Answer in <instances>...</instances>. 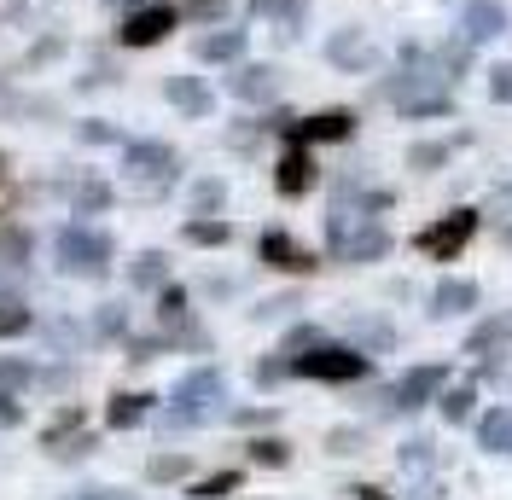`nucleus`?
I'll return each mask as SVG.
<instances>
[{"label":"nucleus","instance_id":"42","mask_svg":"<svg viewBox=\"0 0 512 500\" xmlns=\"http://www.w3.org/2000/svg\"><path fill=\"white\" fill-rule=\"evenodd\" d=\"M128 6H140V0H128Z\"/></svg>","mask_w":512,"mask_h":500},{"label":"nucleus","instance_id":"33","mask_svg":"<svg viewBox=\"0 0 512 500\" xmlns=\"http://www.w3.org/2000/svg\"><path fill=\"white\" fill-rule=\"evenodd\" d=\"M251 460L256 466H286V442H268V437L251 442Z\"/></svg>","mask_w":512,"mask_h":500},{"label":"nucleus","instance_id":"8","mask_svg":"<svg viewBox=\"0 0 512 500\" xmlns=\"http://www.w3.org/2000/svg\"><path fill=\"white\" fill-rule=\"evenodd\" d=\"M274 187L286 192V198H303V192L315 187V157H309V146H303V140H291V146H286L280 169H274Z\"/></svg>","mask_w":512,"mask_h":500},{"label":"nucleus","instance_id":"1","mask_svg":"<svg viewBox=\"0 0 512 500\" xmlns=\"http://www.w3.org/2000/svg\"><path fill=\"white\" fill-rule=\"evenodd\" d=\"M53 256H59V274H70V280H105L117 245H111V233H105V227L70 221V227L59 233V245H53Z\"/></svg>","mask_w":512,"mask_h":500},{"label":"nucleus","instance_id":"19","mask_svg":"<svg viewBox=\"0 0 512 500\" xmlns=\"http://www.w3.org/2000/svg\"><path fill=\"white\" fill-rule=\"evenodd\" d=\"M24 332H35V309L24 297H6V303H0V344H12V338H24Z\"/></svg>","mask_w":512,"mask_h":500},{"label":"nucleus","instance_id":"23","mask_svg":"<svg viewBox=\"0 0 512 500\" xmlns=\"http://www.w3.org/2000/svg\"><path fill=\"white\" fill-rule=\"evenodd\" d=\"M94 338H105V344H111V338H128V309L123 303H99L94 309Z\"/></svg>","mask_w":512,"mask_h":500},{"label":"nucleus","instance_id":"4","mask_svg":"<svg viewBox=\"0 0 512 500\" xmlns=\"http://www.w3.org/2000/svg\"><path fill=\"white\" fill-rule=\"evenodd\" d=\"M175 24H181V12H175L169 0H140V6H128L117 41H123V47H158Z\"/></svg>","mask_w":512,"mask_h":500},{"label":"nucleus","instance_id":"10","mask_svg":"<svg viewBox=\"0 0 512 500\" xmlns=\"http://www.w3.org/2000/svg\"><path fill=\"white\" fill-rule=\"evenodd\" d=\"M227 88H233V99L268 105V99L280 94V70H274V64H245V70H233V76H227Z\"/></svg>","mask_w":512,"mask_h":500},{"label":"nucleus","instance_id":"15","mask_svg":"<svg viewBox=\"0 0 512 500\" xmlns=\"http://www.w3.org/2000/svg\"><path fill=\"white\" fill-rule=\"evenodd\" d=\"M251 18H274L280 35H297L309 18V0H251Z\"/></svg>","mask_w":512,"mask_h":500},{"label":"nucleus","instance_id":"13","mask_svg":"<svg viewBox=\"0 0 512 500\" xmlns=\"http://www.w3.org/2000/svg\"><path fill=\"white\" fill-rule=\"evenodd\" d=\"M507 30V6L501 0H472L466 6V41H489Z\"/></svg>","mask_w":512,"mask_h":500},{"label":"nucleus","instance_id":"14","mask_svg":"<svg viewBox=\"0 0 512 500\" xmlns=\"http://www.w3.org/2000/svg\"><path fill=\"white\" fill-rule=\"evenodd\" d=\"M35 256V233L18 221H0V268H30Z\"/></svg>","mask_w":512,"mask_h":500},{"label":"nucleus","instance_id":"28","mask_svg":"<svg viewBox=\"0 0 512 500\" xmlns=\"http://www.w3.org/2000/svg\"><path fill=\"white\" fill-rule=\"evenodd\" d=\"M70 431H82V407H59V413H53V425L41 431V442H47V448H59Z\"/></svg>","mask_w":512,"mask_h":500},{"label":"nucleus","instance_id":"9","mask_svg":"<svg viewBox=\"0 0 512 500\" xmlns=\"http://www.w3.org/2000/svg\"><path fill=\"white\" fill-rule=\"evenodd\" d=\"M286 134H291V140H303V146H315V140H350V134H355V117H350V111H315V117L291 123Z\"/></svg>","mask_w":512,"mask_h":500},{"label":"nucleus","instance_id":"2","mask_svg":"<svg viewBox=\"0 0 512 500\" xmlns=\"http://www.w3.org/2000/svg\"><path fill=\"white\" fill-rule=\"evenodd\" d=\"M384 250H390V233L373 216H355V210H338L332 216V256L338 262H373Z\"/></svg>","mask_w":512,"mask_h":500},{"label":"nucleus","instance_id":"24","mask_svg":"<svg viewBox=\"0 0 512 500\" xmlns=\"http://www.w3.org/2000/svg\"><path fill=\"white\" fill-rule=\"evenodd\" d=\"M472 303H478V291H472V285H460V280L437 285V297H431V309H437V314H460V309H472Z\"/></svg>","mask_w":512,"mask_h":500},{"label":"nucleus","instance_id":"39","mask_svg":"<svg viewBox=\"0 0 512 500\" xmlns=\"http://www.w3.org/2000/svg\"><path fill=\"white\" fill-rule=\"evenodd\" d=\"M192 12H198V18H216L222 6H216V0H192Z\"/></svg>","mask_w":512,"mask_h":500},{"label":"nucleus","instance_id":"37","mask_svg":"<svg viewBox=\"0 0 512 500\" xmlns=\"http://www.w3.org/2000/svg\"><path fill=\"white\" fill-rule=\"evenodd\" d=\"M495 99H512V64H501V70H495Z\"/></svg>","mask_w":512,"mask_h":500},{"label":"nucleus","instance_id":"35","mask_svg":"<svg viewBox=\"0 0 512 500\" xmlns=\"http://www.w3.org/2000/svg\"><path fill=\"white\" fill-rule=\"evenodd\" d=\"M18 419H24L18 396H6V390H0V431H6V425H18Z\"/></svg>","mask_w":512,"mask_h":500},{"label":"nucleus","instance_id":"25","mask_svg":"<svg viewBox=\"0 0 512 500\" xmlns=\"http://www.w3.org/2000/svg\"><path fill=\"white\" fill-rule=\"evenodd\" d=\"M158 320L169 326V332H181V326H187V291H181V285H163V297H158Z\"/></svg>","mask_w":512,"mask_h":500},{"label":"nucleus","instance_id":"41","mask_svg":"<svg viewBox=\"0 0 512 500\" xmlns=\"http://www.w3.org/2000/svg\"><path fill=\"white\" fill-rule=\"evenodd\" d=\"M361 500H379V495H373V489H361Z\"/></svg>","mask_w":512,"mask_h":500},{"label":"nucleus","instance_id":"17","mask_svg":"<svg viewBox=\"0 0 512 500\" xmlns=\"http://www.w3.org/2000/svg\"><path fill=\"white\" fill-rule=\"evenodd\" d=\"M146 407H152V396L117 390V396H111V407H105V419H111V431H134V425L146 419Z\"/></svg>","mask_w":512,"mask_h":500},{"label":"nucleus","instance_id":"29","mask_svg":"<svg viewBox=\"0 0 512 500\" xmlns=\"http://www.w3.org/2000/svg\"><path fill=\"white\" fill-rule=\"evenodd\" d=\"M146 471H152V483H175V477H187V471H192V460H187V454H158Z\"/></svg>","mask_w":512,"mask_h":500},{"label":"nucleus","instance_id":"22","mask_svg":"<svg viewBox=\"0 0 512 500\" xmlns=\"http://www.w3.org/2000/svg\"><path fill=\"white\" fill-rule=\"evenodd\" d=\"M437 384H443V367H419V373H408V378H402L396 402H402V407H419L425 396H431V390H437Z\"/></svg>","mask_w":512,"mask_h":500},{"label":"nucleus","instance_id":"40","mask_svg":"<svg viewBox=\"0 0 512 500\" xmlns=\"http://www.w3.org/2000/svg\"><path fill=\"white\" fill-rule=\"evenodd\" d=\"M82 500H128V495H117V489H88Z\"/></svg>","mask_w":512,"mask_h":500},{"label":"nucleus","instance_id":"20","mask_svg":"<svg viewBox=\"0 0 512 500\" xmlns=\"http://www.w3.org/2000/svg\"><path fill=\"white\" fill-rule=\"evenodd\" d=\"M35 378H41V367H35V361H24V355H0V390H6V396L30 390Z\"/></svg>","mask_w":512,"mask_h":500},{"label":"nucleus","instance_id":"34","mask_svg":"<svg viewBox=\"0 0 512 500\" xmlns=\"http://www.w3.org/2000/svg\"><path fill=\"white\" fill-rule=\"evenodd\" d=\"M59 53H64V41L53 35V41H41V47H30V59H24V64H30V70H41V64H53Z\"/></svg>","mask_w":512,"mask_h":500},{"label":"nucleus","instance_id":"5","mask_svg":"<svg viewBox=\"0 0 512 500\" xmlns=\"http://www.w3.org/2000/svg\"><path fill=\"white\" fill-rule=\"evenodd\" d=\"M291 373H297V378H332V384H344V378L367 373V355H361V349L320 344V349H309V355H297V361H291Z\"/></svg>","mask_w":512,"mask_h":500},{"label":"nucleus","instance_id":"7","mask_svg":"<svg viewBox=\"0 0 512 500\" xmlns=\"http://www.w3.org/2000/svg\"><path fill=\"white\" fill-rule=\"evenodd\" d=\"M210 396H222V373H216V367L187 373V378H181V390H175V413H169V425H192V419H198V407L210 402Z\"/></svg>","mask_w":512,"mask_h":500},{"label":"nucleus","instance_id":"32","mask_svg":"<svg viewBox=\"0 0 512 500\" xmlns=\"http://www.w3.org/2000/svg\"><path fill=\"white\" fill-rule=\"evenodd\" d=\"M233 489H239V471H222V477H204L192 495L198 500H222V495H233Z\"/></svg>","mask_w":512,"mask_h":500},{"label":"nucleus","instance_id":"36","mask_svg":"<svg viewBox=\"0 0 512 500\" xmlns=\"http://www.w3.org/2000/svg\"><path fill=\"white\" fill-rule=\"evenodd\" d=\"M425 163H443V146H414V169H425Z\"/></svg>","mask_w":512,"mask_h":500},{"label":"nucleus","instance_id":"31","mask_svg":"<svg viewBox=\"0 0 512 500\" xmlns=\"http://www.w3.org/2000/svg\"><path fill=\"white\" fill-rule=\"evenodd\" d=\"M222 198H227L222 181H198V187H192V210H198V216H210V210H216Z\"/></svg>","mask_w":512,"mask_h":500},{"label":"nucleus","instance_id":"3","mask_svg":"<svg viewBox=\"0 0 512 500\" xmlns=\"http://www.w3.org/2000/svg\"><path fill=\"white\" fill-rule=\"evenodd\" d=\"M123 169H128V181H140V192H163L175 175H181V157L169 152L163 140H128Z\"/></svg>","mask_w":512,"mask_h":500},{"label":"nucleus","instance_id":"11","mask_svg":"<svg viewBox=\"0 0 512 500\" xmlns=\"http://www.w3.org/2000/svg\"><path fill=\"white\" fill-rule=\"evenodd\" d=\"M262 262L268 268H286V274H309L315 268V256L297 245L291 233H262Z\"/></svg>","mask_w":512,"mask_h":500},{"label":"nucleus","instance_id":"21","mask_svg":"<svg viewBox=\"0 0 512 500\" xmlns=\"http://www.w3.org/2000/svg\"><path fill=\"white\" fill-rule=\"evenodd\" d=\"M169 280V262H163V250H140L134 256V268H128V285H140V291H152V285Z\"/></svg>","mask_w":512,"mask_h":500},{"label":"nucleus","instance_id":"12","mask_svg":"<svg viewBox=\"0 0 512 500\" xmlns=\"http://www.w3.org/2000/svg\"><path fill=\"white\" fill-rule=\"evenodd\" d=\"M163 99H169L175 111H187V117H210V105H216L198 76H169V82H163Z\"/></svg>","mask_w":512,"mask_h":500},{"label":"nucleus","instance_id":"18","mask_svg":"<svg viewBox=\"0 0 512 500\" xmlns=\"http://www.w3.org/2000/svg\"><path fill=\"white\" fill-rule=\"evenodd\" d=\"M70 210H76V216H99V210H111V187H105L99 175L76 181V187H70Z\"/></svg>","mask_w":512,"mask_h":500},{"label":"nucleus","instance_id":"6","mask_svg":"<svg viewBox=\"0 0 512 500\" xmlns=\"http://www.w3.org/2000/svg\"><path fill=\"white\" fill-rule=\"evenodd\" d=\"M472 233H478V216H472V210H454V216H443L437 227H425V233H419V250H425V256H437V262H454L460 245H466Z\"/></svg>","mask_w":512,"mask_h":500},{"label":"nucleus","instance_id":"26","mask_svg":"<svg viewBox=\"0 0 512 500\" xmlns=\"http://www.w3.org/2000/svg\"><path fill=\"white\" fill-rule=\"evenodd\" d=\"M326 59H332V64H367V41H361L355 30L332 35V47H326Z\"/></svg>","mask_w":512,"mask_h":500},{"label":"nucleus","instance_id":"38","mask_svg":"<svg viewBox=\"0 0 512 500\" xmlns=\"http://www.w3.org/2000/svg\"><path fill=\"white\" fill-rule=\"evenodd\" d=\"M483 437H489V442H501V437H507V413H495V419L483 425Z\"/></svg>","mask_w":512,"mask_h":500},{"label":"nucleus","instance_id":"27","mask_svg":"<svg viewBox=\"0 0 512 500\" xmlns=\"http://www.w3.org/2000/svg\"><path fill=\"white\" fill-rule=\"evenodd\" d=\"M187 239H192V245H227V239H233V227L216 221V216H198V221H187Z\"/></svg>","mask_w":512,"mask_h":500},{"label":"nucleus","instance_id":"16","mask_svg":"<svg viewBox=\"0 0 512 500\" xmlns=\"http://www.w3.org/2000/svg\"><path fill=\"white\" fill-rule=\"evenodd\" d=\"M204 64H227L245 53V30H216V35H198V47H192Z\"/></svg>","mask_w":512,"mask_h":500},{"label":"nucleus","instance_id":"30","mask_svg":"<svg viewBox=\"0 0 512 500\" xmlns=\"http://www.w3.org/2000/svg\"><path fill=\"white\" fill-rule=\"evenodd\" d=\"M76 140H82V146H111L117 128L105 123V117H88V123H76Z\"/></svg>","mask_w":512,"mask_h":500}]
</instances>
